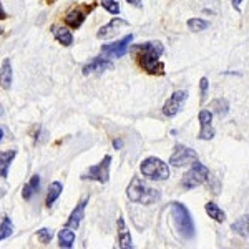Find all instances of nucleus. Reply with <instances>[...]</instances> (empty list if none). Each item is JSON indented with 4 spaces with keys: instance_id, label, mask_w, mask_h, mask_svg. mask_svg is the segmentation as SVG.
<instances>
[{
    "instance_id": "aec40b11",
    "label": "nucleus",
    "mask_w": 249,
    "mask_h": 249,
    "mask_svg": "<svg viewBox=\"0 0 249 249\" xmlns=\"http://www.w3.org/2000/svg\"><path fill=\"white\" fill-rule=\"evenodd\" d=\"M73 243H75V230L65 226L58 232V246L70 249V248H73Z\"/></svg>"
},
{
    "instance_id": "f8f14e48",
    "label": "nucleus",
    "mask_w": 249,
    "mask_h": 249,
    "mask_svg": "<svg viewBox=\"0 0 249 249\" xmlns=\"http://www.w3.org/2000/svg\"><path fill=\"white\" fill-rule=\"evenodd\" d=\"M113 68V62L105 57H95L83 67V75H95V73H103L107 70Z\"/></svg>"
},
{
    "instance_id": "7c9ffc66",
    "label": "nucleus",
    "mask_w": 249,
    "mask_h": 249,
    "mask_svg": "<svg viewBox=\"0 0 249 249\" xmlns=\"http://www.w3.org/2000/svg\"><path fill=\"white\" fill-rule=\"evenodd\" d=\"M231 2H232V7L239 12V5H241V2H243V0H231Z\"/></svg>"
},
{
    "instance_id": "dca6fc26",
    "label": "nucleus",
    "mask_w": 249,
    "mask_h": 249,
    "mask_svg": "<svg viewBox=\"0 0 249 249\" xmlns=\"http://www.w3.org/2000/svg\"><path fill=\"white\" fill-rule=\"evenodd\" d=\"M50 32L53 34L55 40H57L58 43H62L63 47H70L71 43H73V35H71V32L67 29V27H58V25H53L50 29Z\"/></svg>"
},
{
    "instance_id": "ddd939ff",
    "label": "nucleus",
    "mask_w": 249,
    "mask_h": 249,
    "mask_svg": "<svg viewBox=\"0 0 249 249\" xmlns=\"http://www.w3.org/2000/svg\"><path fill=\"white\" fill-rule=\"evenodd\" d=\"M126 25H128L126 20H123L120 17H115V18H111L107 25H103L102 29L96 32V37H98L100 40H102V38H111V37H115V35L118 34L122 27H126Z\"/></svg>"
},
{
    "instance_id": "6e6552de",
    "label": "nucleus",
    "mask_w": 249,
    "mask_h": 249,
    "mask_svg": "<svg viewBox=\"0 0 249 249\" xmlns=\"http://www.w3.org/2000/svg\"><path fill=\"white\" fill-rule=\"evenodd\" d=\"M131 42H133V35L128 34V35H124L122 40H118V42L102 45V53L108 58H122L123 55L128 53Z\"/></svg>"
},
{
    "instance_id": "f03ea898",
    "label": "nucleus",
    "mask_w": 249,
    "mask_h": 249,
    "mask_svg": "<svg viewBox=\"0 0 249 249\" xmlns=\"http://www.w3.org/2000/svg\"><path fill=\"white\" fill-rule=\"evenodd\" d=\"M126 196L131 203L153 204L161 198V193L155 190V188L148 186L140 176H133V179H131L126 188Z\"/></svg>"
},
{
    "instance_id": "a211bd4d",
    "label": "nucleus",
    "mask_w": 249,
    "mask_h": 249,
    "mask_svg": "<svg viewBox=\"0 0 249 249\" xmlns=\"http://www.w3.org/2000/svg\"><path fill=\"white\" fill-rule=\"evenodd\" d=\"M0 87L5 90L12 87V63L9 58L3 60L2 67H0Z\"/></svg>"
},
{
    "instance_id": "72a5a7b5",
    "label": "nucleus",
    "mask_w": 249,
    "mask_h": 249,
    "mask_svg": "<svg viewBox=\"0 0 249 249\" xmlns=\"http://www.w3.org/2000/svg\"><path fill=\"white\" fill-rule=\"evenodd\" d=\"M45 2L48 3V5H52V3H55V2H57V0H45Z\"/></svg>"
},
{
    "instance_id": "5701e85b",
    "label": "nucleus",
    "mask_w": 249,
    "mask_h": 249,
    "mask_svg": "<svg viewBox=\"0 0 249 249\" xmlns=\"http://www.w3.org/2000/svg\"><path fill=\"white\" fill-rule=\"evenodd\" d=\"M211 111L213 113H216L218 116H226L228 115V111H230V103H228V100L226 98H216V100H213L211 102Z\"/></svg>"
},
{
    "instance_id": "b1692460",
    "label": "nucleus",
    "mask_w": 249,
    "mask_h": 249,
    "mask_svg": "<svg viewBox=\"0 0 249 249\" xmlns=\"http://www.w3.org/2000/svg\"><path fill=\"white\" fill-rule=\"evenodd\" d=\"M38 188H40V176L38 175H34V176H32L30 181L27 183L25 186H23V190H22L23 199H30L32 196H34V193L38 191Z\"/></svg>"
},
{
    "instance_id": "39448f33",
    "label": "nucleus",
    "mask_w": 249,
    "mask_h": 249,
    "mask_svg": "<svg viewBox=\"0 0 249 249\" xmlns=\"http://www.w3.org/2000/svg\"><path fill=\"white\" fill-rule=\"evenodd\" d=\"M210 179V168L204 166L203 163L195 161L191 163V168L186 171V175L183 176L181 184L184 190H193V188H198L204 184Z\"/></svg>"
},
{
    "instance_id": "2f4dec72",
    "label": "nucleus",
    "mask_w": 249,
    "mask_h": 249,
    "mask_svg": "<svg viewBox=\"0 0 249 249\" xmlns=\"http://www.w3.org/2000/svg\"><path fill=\"white\" fill-rule=\"evenodd\" d=\"M5 18H7V14H5V10H3L2 3H0V20H5Z\"/></svg>"
},
{
    "instance_id": "6ab92c4d",
    "label": "nucleus",
    "mask_w": 249,
    "mask_h": 249,
    "mask_svg": "<svg viewBox=\"0 0 249 249\" xmlns=\"http://www.w3.org/2000/svg\"><path fill=\"white\" fill-rule=\"evenodd\" d=\"M231 230L239 234L241 238H249V214L241 216L231 224Z\"/></svg>"
},
{
    "instance_id": "20e7f679",
    "label": "nucleus",
    "mask_w": 249,
    "mask_h": 249,
    "mask_svg": "<svg viewBox=\"0 0 249 249\" xmlns=\"http://www.w3.org/2000/svg\"><path fill=\"white\" fill-rule=\"evenodd\" d=\"M140 171H142L144 178L151 179V181H164L171 175L168 163H164L161 158H156V156L144 158L140 164Z\"/></svg>"
},
{
    "instance_id": "cd10ccee",
    "label": "nucleus",
    "mask_w": 249,
    "mask_h": 249,
    "mask_svg": "<svg viewBox=\"0 0 249 249\" xmlns=\"http://www.w3.org/2000/svg\"><path fill=\"white\" fill-rule=\"evenodd\" d=\"M102 5L108 14H111V15L120 14V3L116 2V0H102Z\"/></svg>"
},
{
    "instance_id": "bb28decb",
    "label": "nucleus",
    "mask_w": 249,
    "mask_h": 249,
    "mask_svg": "<svg viewBox=\"0 0 249 249\" xmlns=\"http://www.w3.org/2000/svg\"><path fill=\"white\" fill-rule=\"evenodd\" d=\"M37 238L42 244H48L53 238V230H50V228H42V230L37 231Z\"/></svg>"
},
{
    "instance_id": "c85d7f7f",
    "label": "nucleus",
    "mask_w": 249,
    "mask_h": 249,
    "mask_svg": "<svg viewBox=\"0 0 249 249\" xmlns=\"http://www.w3.org/2000/svg\"><path fill=\"white\" fill-rule=\"evenodd\" d=\"M208 88H210V80L206 77H203L199 80V91H201V103L206 102V95H208Z\"/></svg>"
},
{
    "instance_id": "1a4fd4ad",
    "label": "nucleus",
    "mask_w": 249,
    "mask_h": 249,
    "mask_svg": "<svg viewBox=\"0 0 249 249\" xmlns=\"http://www.w3.org/2000/svg\"><path fill=\"white\" fill-rule=\"evenodd\" d=\"M188 100V91L186 90H176L173 91V95L166 100V103L163 105V115L168 118H173L181 111L184 102Z\"/></svg>"
},
{
    "instance_id": "c9c22d12",
    "label": "nucleus",
    "mask_w": 249,
    "mask_h": 249,
    "mask_svg": "<svg viewBox=\"0 0 249 249\" xmlns=\"http://www.w3.org/2000/svg\"><path fill=\"white\" fill-rule=\"evenodd\" d=\"M2 32H3V30H2V29H0V35H2Z\"/></svg>"
},
{
    "instance_id": "4468645a",
    "label": "nucleus",
    "mask_w": 249,
    "mask_h": 249,
    "mask_svg": "<svg viewBox=\"0 0 249 249\" xmlns=\"http://www.w3.org/2000/svg\"><path fill=\"white\" fill-rule=\"evenodd\" d=\"M87 203H88V196H85V198L80 199V203L75 206V210L71 211L70 218H68L67 228H71V230H78L80 223L83 221V218H85V208H87Z\"/></svg>"
},
{
    "instance_id": "0eeeda50",
    "label": "nucleus",
    "mask_w": 249,
    "mask_h": 249,
    "mask_svg": "<svg viewBox=\"0 0 249 249\" xmlns=\"http://www.w3.org/2000/svg\"><path fill=\"white\" fill-rule=\"evenodd\" d=\"M198 160H199V156L193 148L184 146V144H176L175 151H173L170 156V164L179 168V166H184V164H191V163L198 161Z\"/></svg>"
},
{
    "instance_id": "473e14b6",
    "label": "nucleus",
    "mask_w": 249,
    "mask_h": 249,
    "mask_svg": "<svg viewBox=\"0 0 249 249\" xmlns=\"http://www.w3.org/2000/svg\"><path fill=\"white\" fill-rule=\"evenodd\" d=\"M113 146L116 148V150H118V148H122V142H120V140H115V142H113Z\"/></svg>"
},
{
    "instance_id": "c756f323",
    "label": "nucleus",
    "mask_w": 249,
    "mask_h": 249,
    "mask_svg": "<svg viewBox=\"0 0 249 249\" xmlns=\"http://www.w3.org/2000/svg\"><path fill=\"white\" fill-rule=\"evenodd\" d=\"M126 2H128V3H131L133 7H138V9L142 7V0H126Z\"/></svg>"
},
{
    "instance_id": "7ed1b4c3",
    "label": "nucleus",
    "mask_w": 249,
    "mask_h": 249,
    "mask_svg": "<svg viewBox=\"0 0 249 249\" xmlns=\"http://www.w3.org/2000/svg\"><path fill=\"white\" fill-rule=\"evenodd\" d=\"M170 210H171V216H173V223H175V226L179 234H181L184 239L195 238L196 226H195V221H193L190 211H188V208L178 201H173Z\"/></svg>"
},
{
    "instance_id": "a878e982",
    "label": "nucleus",
    "mask_w": 249,
    "mask_h": 249,
    "mask_svg": "<svg viewBox=\"0 0 249 249\" xmlns=\"http://www.w3.org/2000/svg\"><path fill=\"white\" fill-rule=\"evenodd\" d=\"M12 232H14V223L10 221V218H3L0 223V241L10 238Z\"/></svg>"
},
{
    "instance_id": "f704fd0d",
    "label": "nucleus",
    "mask_w": 249,
    "mask_h": 249,
    "mask_svg": "<svg viewBox=\"0 0 249 249\" xmlns=\"http://www.w3.org/2000/svg\"><path fill=\"white\" fill-rule=\"evenodd\" d=\"M2 138H3V130L0 128V142H2Z\"/></svg>"
},
{
    "instance_id": "393cba45",
    "label": "nucleus",
    "mask_w": 249,
    "mask_h": 249,
    "mask_svg": "<svg viewBox=\"0 0 249 249\" xmlns=\"http://www.w3.org/2000/svg\"><path fill=\"white\" fill-rule=\"evenodd\" d=\"M186 25H188V29H190L191 32H203L206 29H210V22H208V20H204V18H199V17L190 18L186 22Z\"/></svg>"
},
{
    "instance_id": "423d86ee",
    "label": "nucleus",
    "mask_w": 249,
    "mask_h": 249,
    "mask_svg": "<svg viewBox=\"0 0 249 249\" xmlns=\"http://www.w3.org/2000/svg\"><path fill=\"white\" fill-rule=\"evenodd\" d=\"M110 164H111V156L107 155L98 164L87 168V170L82 173L80 178H82L83 181H88V179H90V181L105 184V183H108V179H110Z\"/></svg>"
},
{
    "instance_id": "4be33fe9",
    "label": "nucleus",
    "mask_w": 249,
    "mask_h": 249,
    "mask_svg": "<svg viewBox=\"0 0 249 249\" xmlns=\"http://www.w3.org/2000/svg\"><path fill=\"white\" fill-rule=\"evenodd\" d=\"M204 210H206L208 216H210L213 221H216V223H223V221L226 219V213L221 210V208L216 203L208 201L206 204H204Z\"/></svg>"
},
{
    "instance_id": "412c9836",
    "label": "nucleus",
    "mask_w": 249,
    "mask_h": 249,
    "mask_svg": "<svg viewBox=\"0 0 249 249\" xmlns=\"http://www.w3.org/2000/svg\"><path fill=\"white\" fill-rule=\"evenodd\" d=\"M62 191H63V184L60 183V181H53V183L50 184V186H48L47 199H45L47 208H52V206H53V203L60 198Z\"/></svg>"
},
{
    "instance_id": "2eb2a0df",
    "label": "nucleus",
    "mask_w": 249,
    "mask_h": 249,
    "mask_svg": "<svg viewBox=\"0 0 249 249\" xmlns=\"http://www.w3.org/2000/svg\"><path fill=\"white\" fill-rule=\"evenodd\" d=\"M116 226H118V246L122 249H131V248H133V243H131V234H130V231L126 230V224H124V219L122 218V216L118 218Z\"/></svg>"
},
{
    "instance_id": "9b49d317",
    "label": "nucleus",
    "mask_w": 249,
    "mask_h": 249,
    "mask_svg": "<svg viewBox=\"0 0 249 249\" xmlns=\"http://www.w3.org/2000/svg\"><path fill=\"white\" fill-rule=\"evenodd\" d=\"M198 120L201 123V130H199L198 138L203 142H210L214 138V128H213V111L211 110H201L198 115Z\"/></svg>"
},
{
    "instance_id": "9d476101",
    "label": "nucleus",
    "mask_w": 249,
    "mask_h": 249,
    "mask_svg": "<svg viewBox=\"0 0 249 249\" xmlns=\"http://www.w3.org/2000/svg\"><path fill=\"white\" fill-rule=\"evenodd\" d=\"M95 9V5H78L73 7L68 14L65 15V25L70 27V29H80L82 23L85 22L87 15L90 14L91 10Z\"/></svg>"
},
{
    "instance_id": "f3484780",
    "label": "nucleus",
    "mask_w": 249,
    "mask_h": 249,
    "mask_svg": "<svg viewBox=\"0 0 249 249\" xmlns=\"http://www.w3.org/2000/svg\"><path fill=\"white\" fill-rule=\"evenodd\" d=\"M17 156V151H0V178H7L9 176V168L10 163L14 161V158Z\"/></svg>"
},
{
    "instance_id": "f257e3e1",
    "label": "nucleus",
    "mask_w": 249,
    "mask_h": 249,
    "mask_svg": "<svg viewBox=\"0 0 249 249\" xmlns=\"http://www.w3.org/2000/svg\"><path fill=\"white\" fill-rule=\"evenodd\" d=\"M133 52L136 53V62L150 75H163L164 65L161 62V55L164 53V47L161 42H146L142 45H135Z\"/></svg>"
}]
</instances>
